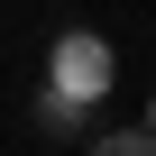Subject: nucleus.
<instances>
[{
  "mask_svg": "<svg viewBox=\"0 0 156 156\" xmlns=\"http://www.w3.org/2000/svg\"><path fill=\"white\" fill-rule=\"evenodd\" d=\"M138 147H156L147 129H101V156H138Z\"/></svg>",
  "mask_w": 156,
  "mask_h": 156,
  "instance_id": "obj_2",
  "label": "nucleus"
},
{
  "mask_svg": "<svg viewBox=\"0 0 156 156\" xmlns=\"http://www.w3.org/2000/svg\"><path fill=\"white\" fill-rule=\"evenodd\" d=\"M110 92H119V55H110V37L64 28V37L46 46V110L73 119V110H101Z\"/></svg>",
  "mask_w": 156,
  "mask_h": 156,
  "instance_id": "obj_1",
  "label": "nucleus"
},
{
  "mask_svg": "<svg viewBox=\"0 0 156 156\" xmlns=\"http://www.w3.org/2000/svg\"><path fill=\"white\" fill-rule=\"evenodd\" d=\"M147 138H156V101H147Z\"/></svg>",
  "mask_w": 156,
  "mask_h": 156,
  "instance_id": "obj_3",
  "label": "nucleus"
}]
</instances>
